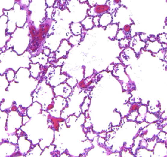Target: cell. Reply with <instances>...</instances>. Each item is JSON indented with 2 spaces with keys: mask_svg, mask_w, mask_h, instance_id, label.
Here are the masks:
<instances>
[{
  "mask_svg": "<svg viewBox=\"0 0 167 157\" xmlns=\"http://www.w3.org/2000/svg\"><path fill=\"white\" fill-rule=\"evenodd\" d=\"M18 152L17 145L12 144L6 140L0 143V157L16 156Z\"/></svg>",
  "mask_w": 167,
  "mask_h": 157,
  "instance_id": "1",
  "label": "cell"
},
{
  "mask_svg": "<svg viewBox=\"0 0 167 157\" xmlns=\"http://www.w3.org/2000/svg\"><path fill=\"white\" fill-rule=\"evenodd\" d=\"M17 146L18 154L26 156L32 148V143L27 138L26 135H25L19 137Z\"/></svg>",
  "mask_w": 167,
  "mask_h": 157,
  "instance_id": "2",
  "label": "cell"
},
{
  "mask_svg": "<svg viewBox=\"0 0 167 157\" xmlns=\"http://www.w3.org/2000/svg\"><path fill=\"white\" fill-rule=\"evenodd\" d=\"M155 157H165L167 156V147L165 143L158 142L156 143L153 150Z\"/></svg>",
  "mask_w": 167,
  "mask_h": 157,
  "instance_id": "3",
  "label": "cell"
},
{
  "mask_svg": "<svg viewBox=\"0 0 167 157\" xmlns=\"http://www.w3.org/2000/svg\"><path fill=\"white\" fill-rule=\"evenodd\" d=\"M160 119L159 118L156 114H154L153 113L147 112L145 116V122L149 123H156Z\"/></svg>",
  "mask_w": 167,
  "mask_h": 157,
  "instance_id": "4",
  "label": "cell"
},
{
  "mask_svg": "<svg viewBox=\"0 0 167 157\" xmlns=\"http://www.w3.org/2000/svg\"><path fill=\"white\" fill-rule=\"evenodd\" d=\"M110 7L109 5H97L94 8L95 13L97 14L104 13L110 10Z\"/></svg>",
  "mask_w": 167,
  "mask_h": 157,
  "instance_id": "5",
  "label": "cell"
},
{
  "mask_svg": "<svg viewBox=\"0 0 167 157\" xmlns=\"http://www.w3.org/2000/svg\"><path fill=\"white\" fill-rule=\"evenodd\" d=\"M157 142H158V140H157V136L155 137L153 139L147 140L148 146H147V147L146 148L147 149L150 151H153L154 146H155L156 143Z\"/></svg>",
  "mask_w": 167,
  "mask_h": 157,
  "instance_id": "6",
  "label": "cell"
},
{
  "mask_svg": "<svg viewBox=\"0 0 167 157\" xmlns=\"http://www.w3.org/2000/svg\"><path fill=\"white\" fill-rule=\"evenodd\" d=\"M157 139L158 142L166 143L167 140V133L161 130L157 136Z\"/></svg>",
  "mask_w": 167,
  "mask_h": 157,
  "instance_id": "7",
  "label": "cell"
},
{
  "mask_svg": "<svg viewBox=\"0 0 167 157\" xmlns=\"http://www.w3.org/2000/svg\"><path fill=\"white\" fill-rule=\"evenodd\" d=\"M139 108V105L138 104H133L131 106V108H130V112L131 113L132 112L136 111V110H138Z\"/></svg>",
  "mask_w": 167,
  "mask_h": 157,
  "instance_id": "8",
  "label": "cell"
},
{
  "mask_svg": "<svg viewBox=\"0 0 167 157\" xmlns=\"http://www.w3.org/2000/svg\"><path fill=\"white\" fill-rule=\"evenodd\" d=\"M49 28H50V25L47 23L44 25V26L43 27V30H44V34H47L49 31Z\"/></svg>",
  "mask_w": 167,
  "mask_h": 157,
  "instance_id": "9",
  "label": "cell"
},
{
  "mask_svg": "<svg viewBox=\"0 0 167 157\" xmlns=\"http://www.w3.org/2000/svg\"><path fill=\"white\" fill-rule=\"evenodd\" d=\"M123 29H124V30L125 32H129L130 30H131V26H130L129 25H125L124 27V28H123Z\"/></svg>",
  "mask_w": 167,
  "mask_h": 157,
  "instance_id": "10",
  "label": "cell"
},
{
  "mask_svg": "<svg viewBox=\"0 0 167 157\" xmlns=\"http://www.w3.org/2000/svg\"><path fill=\"white\" fill-rule=\"evenodd\" d=\"M79 86L82 88H85L87 87V85L84 83V80H82L79 83Z\"/></svg>",
  "mask_w": 167,
  "mask_h": 157,
  "instance_id": "11",
  "label": "cell"
},
{
  "mask_svg": "<svg viewBox=\"0 0 167 157\" xmlns=\"http://www.w3.org/2000/svg\"><path fill=\"white\" fill-rule=\"evenodd\" d=\"M38 47L37 46H31V47H30V50L32 51H36L37 50Z\"/></svg>",
  "mask_w": 167,
  "mask_h": 157,
  "instance_id": "12",
  "label": "cell"
},
{
  "mask_svg": "<svg viewBox=\"0 0 167 157\" xmlns=\"http://www.w3.org/2000/svg\"><path fill=\"white\" fill-rule=\"evenodd\" d=\"M18 110V107L15 105H13L12 106L11 108V111L12 112H17Z\"/></svg>",
  "mask_w": 167,
  "mask_h": 157,
  "instance_id": "13",
  "label": "cell"
},
{
  "mask_svg": "<svg viewBox=\"0 0 167 157\" xmlns=\"http://www.w3.org/2000/svg\"><path fill=\"white\" fill-rule=\"evenodd\" d=\"M54 107V104H51L48 105V107H47V110H50L51 109H52Z\"/></svg>",
  "mask_w": 167,
  "mask_h": 157,
  "instance_id": "14",
  "label": "cell"
},
{
  "mask_svg": "<svg viewBox=\"0 0 167 157\" xmlns=\"http://www.w3.org/2000/svg\"><path fill=\"white\" fill-rule=\"evenodd\" d=\"M29 30L34 31V32H35V31H36L35 26H33V25H31V26H29Z\"/></svg>",
  "mask_w": 167,
  "mask_h": 157,
  "instance_id": "15",
  "label": "cell"
},
{
  "mask_svg": "<svg viewBox=\"0 0 167 157\" xmlns=\"http://www.w3.org/2000/svg\"><path fill=\"white\" fill-rule=\"evenodd\" d=\"M162 131H164L165 132L167 133V125H166L165 126H164L163 127H162V129H161Z\"/></svg>",
  "mask_w": 167,
  "mask_h": 157,
  "instance_id": "16",
  "label": "cell"
},
{
  "mask_svg": "<svg viewBox=\"0 0 167 157\" xmlns=\"http://www.w3.org/2000/svg\"><path fill=\"white\" fill-rule=\"evenodd\" d=\"M31 13H32V12H31V11H27V14H28L29 16L31 15Z\"/></svg>",
  "mask_w": 167,
  "mask_h": 157,
  "instance_id": "17",
  "label": "cell"
},
{
  "mask_svg": "<svg viewBox=\"0 0 167 157\" xmlns=\"http://www.w3.org/2000/svg\"><path fill=\"white\" fill-rule=\"evenodd\" d=\"M121 1H118V0H116V1H114V3H116V4H119L120 2Z\"/></svg>",
  "mask_w": 167,
  "mask_h": 157,
  "instance_id": "18",
  "label": "cell"
},
{
  "mask_svg": "<svg viewBox=\"0 0 167 157\" xmlns=\"http://www.w3.org/2000/svg\"><path fill=\"white\" fill-rule=\"evenodd\" d=\"M166 143V147H167V141H166V143Z\"/></svg>",
  "mask_w": 167,
  "mask_h": 157,
  "instance_id": "19",
  "label": "cell"
},
{
  "mask_svg": "<svg viewBox=\"0 0 167 157\" xmlns=\"http://www.w3.org/2000/svg\"><path fill=\"white\" fill-rule=\"evenodd\" d=\"M17 157V156H14V157Z\"/></svg>",
  "mask_w": 167,
  "mask_h": 157,
  "instance_id": "20",
  "label": "cell"
},
{
  "mask_svg": "<svg viewBox=\"0 0 167 157\" xmlns=\"http://www.w3.org/2000/svg\"><path fill=\"white\" fill-rule=\"evenodd\" d=\"M167 157V156H166V157Z\"/></svg>",
  "mask_w": 167,
  "mask_h": 157,
  "instance_id": "21",
  "label": "cell"
}]
</instances>
